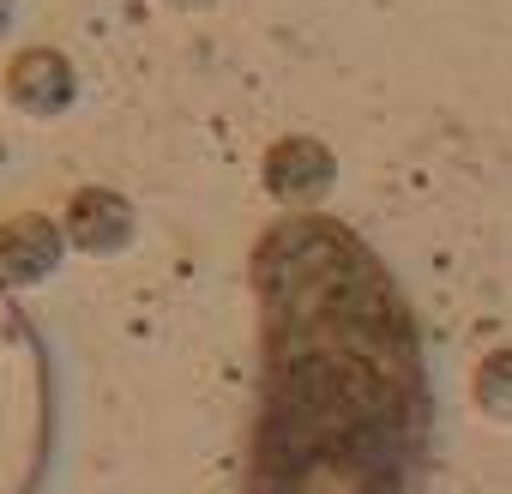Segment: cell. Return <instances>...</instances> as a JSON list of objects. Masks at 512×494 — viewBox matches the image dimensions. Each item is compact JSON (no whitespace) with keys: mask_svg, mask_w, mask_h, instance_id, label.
<instances>
[{"mask_svg":"<svg viewBox=\"0 0 512 494\" xmlns=\"http://www.w3.org/2000/svg\"><path fill=\"white\" fill-rule=\"evenodd\" d=\"M253 290L266 374L247 494H410L428 368L374 247L332 217H284L253 254Z\"/></svg>","mask_w":512,"mask_h":494,"instance_id":"6da1fadb","label":"cell"},{"mask_svg":"<svg viewBox=\"0 0 512 494\" xmlns=\"http://www.w3.org/2000/svg\"><path fill=\"white\" fill-rule=\"evenodd\" d=\"M332 181H338V163H332V151L320 145V139H278L272 151H266V193L284 205V211H320L326 205V193H332Z\"/></svg>","mask_w":512,"mask_h":494,"instance_id":"7a4b0ae2","label":"cell"},{"mask_svg":"<svg viewBox=\"0 0 512 494\" xmlns=\"http://www.w3.org/2000/svg\"><path fill=\"white\" fill-rule=\"evenodd\" d=\"M79 97V73L61 49H19L13 67H7V103L31 121H49V115H67Z\"/></svg>","mask_w":512,"mask_h":494,"instance_id":"3957f363","label":"cell"},{"mask_svg":"<svg viewBox=\"0 0 512 494\" xmlns=\"http://www.w3.org/2000/svg\"><path fill=\"white\" fill-rule=\"evenodd\" d=\"M133 229H139V217H133V205L115 193V187H79L73 199H67V241L79 247V254H121V247L133 241Z\"/></svg>","mask_w":512,"mask_h":494,"instance_id":"277c9868","label":"cell"},{"mask_svg":"<svg viewBox=\"0 0 512 494\" xmlns=\"http://www.w3.org/2000/svg\"><path fill=\"white\" fill-rule=\"evenodd\" d=\"M61 266V229L43 211H25L0 229V278L7 284H37Z\"/></svg>","mask_w":512,"mask_h":494,"instance_id":"5b68a950","label":"cell"},{"mask_svg":"<svg viewBox=\"0 0 512 494\" xmlns=\"http://www.w3.org/2000/svg\"><path fill=\"white\" fill-rule=\"evenodd\" d=\"M476 404H488L494 416H512V350H494L476 368Z\"/></svg>","mask_w":512,"mask_h":494,"instance_id":"8992f818","label":"cell"},{"mask_svg":"<svg viewBox=\"0 0 512 494\" xmlns=\"http://www.w3.org/2000/svg\"><path fill=\"white\" fill-rule=\"evenodd\" d=\"M175 13H205V7H217V0H169Z\"/></svg>","mask_w":512,"mask_h":494,"instance_id":"52a82bcc","label":"cell"},{"mask_svg":"<svg viewBox=\"0 0 512 494\" xmlns=\"http://www.w3.org/2000/svg\"><path fill=\"white\" fill-rule=\"evenodd\" d=\"M13 31V0H0V37Z\"/></svg>","mask_w":512,"mask_h":494,"instance_id":"ba28073f","label":"cell"}]
</instances>
